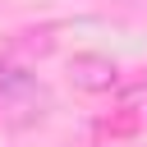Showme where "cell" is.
I'll return each instance as SVG.
<instances>
[{
	"instance_id": "obj_1",
	"label": "cell",
	"mask_w": 147,
	"mask_h": 147,
	"mask_svg": "<svg viewBox=\"0 0 147 147\" xmlns=\"http://www.w3.org/2000/svg\"><path fill=\"white\" fill-rule=\"evenodd\" d=\"M74 74H78L83 87H110V83H115V64H110V60H92V55L74 60Z\"/></svg>"
},
{
	"instance_id": "obj_2",
	"label": "cell",
	"mask_w": 147,
	"mask_h": 147,
	"mask_svg": "<svg viewBox=\"0 0 147 147\" xmlns=\"http://www.w3.org/2000/svg\"><path fill=\"white\" fill-rule=\"evenodd\" d=\"M28 87H32V78H28L23 69L0 64V96H9V92H28Z\"/></svg>"
}]
</instances>
